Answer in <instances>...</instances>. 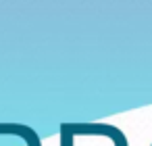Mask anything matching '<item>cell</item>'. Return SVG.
Returning <instances> with one entry per match:
<instances>
[{"label": "cell", "instance_id": "cell-1", "mask_svg": "<svg viewBox=\"0 0 152 146\" xmlns=\"http://www.w3.org/2000/svg\"><path fill=\"white\" fill-rule=\"evenodd\" d=\"M69 127V131L75 136V134H83V136H108L117 146H127V140L125 136L121 134L119 127L115 125H108V123H65Z\"/></svg>", "mask_w": 152, "mask_h": 146}]
</instances>
